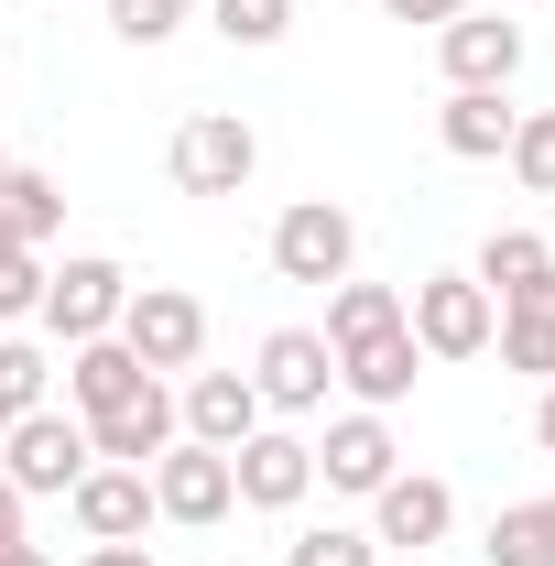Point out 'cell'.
I'll list each match as a JSON object with an SVG mask.
<instances>
[{
  "mask_svg": "<svg viewBox=\"0 0 555 566\" xmlns=\"http://www.w3.org/2000/svg\"><path fill=\"white\" fill-rule=\"evenodd\" d=\"M164 175H175V197H240V186L262 175V132H251L240 109H186Z\"/></svg>",
  "mask_w": 555,
  "mask_h": 566,
  "instance_id": "cell-1",
  "label": "cell"
},
{
  "mask_svg": "<svg viewBox=\"0 0 555 566\" xmlns=\"http://www.w3.org/2000/svg\"><path fill=\"white\" fill-rule=\"evenodd\" d=\"M109 338H121L153 381H164V370H197V349H208V305H197L186 283H132V305H121Z\"/></svg>",
  "mask_w": 555,
  "mask_h": 566,
  "instance_id": "cell-2",
  "label": "cell"
},
{
  "mask_svg": "<svg viewBox=\"0 0 555 566\" xmlns=\"http://www.w3.org/2000/svg\"><path fill=\"white\" fill-rule=\"evenodd\" d=\"M87 469H98V447H87V424H76V415H55V403H33V415H22L11 436H0V480H11L22 501L76 491Z\"/></svg>",
  "mask_w": 555,
  "mask_h": 566,
  "instance_id": "cell-3",
  "label": "cell"
},
{
  "mask_svg": "<svg viewBox=\"0 0 555 566\" xmlns=\"http://www.w3.org/2000/svg\"><path fill=\"white\" fill-rule=\"evenodd\" d=\"M490 327H501V305H490L469 273H425L415 294H404V338H415L425 359H480Z\"/></svg>",
  "mask_w": 555,
  "mask_h": 566,
  "instance_id": "cell-4",
  "label": "cell"
},
{
  "mask_svg": "<svg viewBox=\"0 0 555 566\" xmlns=\"http://www.w3.org/2000/svg\"><path fill=\"white\" fill-rule=\"evenodd\" d=\"M273 273L283 283H348L359 273V218L338 197H294L273 218Z\"/></svg>",
  "mask_w": 555,
  "mask_h": 566,
  "instance_id": "cell-5",
  "label": "cell"
},
{
  "mask_svg": "<svg viewBox=\"0 0 555 566\" xmlns=\"http://www.w3.org/2000/svg\"><path fill=\"white\" fill-rule=\"evenodd\" d=\"M142 480H153V523H186V534H208V523H229V512H240L229 458H218V447H197V436H175Z\"/></svg>",
  "mask_w": 555,
  "mask_h": 566,
  "instance_id": "cell-6",
  "label": "cell"
},
{
  "mask_svg": "<svg viewBox=\"0 0 555 566\" xmlns=\"http://www.w3.org/2000/svg\"><path fill=\"white\" fill-rule=\"evenodd\" d=\"M121 305H132V273H121L109 251H76L66 273H44V305H33V316L76 349V338H109V327H121Z\"/></svg>",
  "mask_w": 555,
  "mask_h": 566,
  "instance_id": "cell-7",
  "label": "cell"
},
{
  "mask_svg": "<svg viewBox=\"0 0 555 566\" xmlns=\"http://www.w3.org/2000/svg\"><path fill=\"white\" fill-rule=\"evenodd\" d=\"M251 392H262V415H316L338 392V349L316 327H273L262 359H251Z\"/></svg>",
  "mask_w": 555,
  "mask_h": 566,
  "instance_id": "cell-8",
  "label": "cell"
},
{
  "mask_svg": "<svg viewBox=\"0 0 555 566\" xmlns=\"http://www.w3.org/2000/svg\"><path fill=\"white\" fill-rule=\"evenodd\" d=\"M229 491L251 501V512H294V501L316 491V447H305V436H283V424L240 436V447H229Z\"/></svg>",
  "mask_w": 555,
  "mask_h": 566,
  "instance_id": "cell-9",
  "label": "cell"
},
{
  "mask_svg": "<svg viewBox=\"0 0 555 566\" xmlns=\"http://www.w3.org/2000/svg\"><path fill=\"white\" fill-rule=\"evenodd\" d=\"M447 534H458V491H447V480L392 469V480L370 491V545H404V556H425V545H447Z\"/></svg>",
  "mask_w": 555,
  "mask_h": 566,
  "instance_id": "cell-10",
  "label": "cell"
},
{
  "mask_svg": "<svg viewBox=\"0 0 555 566\" xmlns=\"http://www.w3.org/2000/svg\"><path fill=\"white\" fill-rule=\"evenodd\" d=\"M436 66H447V87H512L523 76V22H501V11L436 22Z\"/></svg>",
  "mask_w": 555,
  "mask_h": 566,
  "instance_id": "cell-11",
  "label": "cell"
},
{
  "mask_svg": "<svg viewBox=\"0 0 555 566\" xmlns=\"http://www.w3.org/2000/svg\"><path fill=\"white\" fill-rule=\"evenodd\" d=\"M66 512H76V534H87V545H142V534H153V480L98 458V469L66 491Z\"/></svg>",
  "mask_w": 555,
  "mask_h": 566,
  "instance_id": "cell-12",
  "label": "cell"
},
{
  "mask_svg": "<svg viewBox=\"0 0 555 566\" xmlns=\"http://www.w3.org/2000/svg\"><path fill=\"white\" fill-rule=\"evenodd\" d=\"M392 469H404V447H392V424H381V415H338L327 436H316V480L348 491V501H370Z\"/></svg>",
  "mask_w": 555,
  "mask_h": 566,
  "instance_id": "cell-13",
  "label": "cell"
},
{
  "mask_svg": "<svg viewBox=\"0 0 555 566\" xmlns=\"http://www.w3.org/2000/svg\"><path fill=\"white\" fill-rule=\"evenodd\" d=\"M175 436H186V415H175V392H164V381H142L121 415H98V424H87V447H98L109 469H153Z\"/></svg>",
  "mask_w": 555,
  "mask_h": 566,
  "instance_id": "cell-14",
  "label": "cell"
},
{
  "mask_svg": "<svg viewBox=\"0 0 555 566\" xmlns=\"http://www.w3.org/2000/svg\"><path fill=\"white\" fill-rule=\"evenodd\" d=\"M490 349H501V370H523V381H555V262L523 283V294H501Z\"/></svg>",
  "mask_w": 555,
  "mask_h": 566,
  "instance_id": "cell-15",
  "label": "cell"
},
{
  "mask_svg": "<svg viewBox=\"0 0 555 566\" xmlns=\"http://www.w3.org/2000/svg\"><path fill=\"white\" fill-rule=\"evenodd\" d=\"M338 381L359 392V415H392V403L425 381V349L404 338V327H381V338H348V349H338Z\"/></svg>",
  "mask_w": 555,
  "mask_h": 566,
  "instance_id": "cell-16",
  "label": "cell"
},
{
  "mask_svg": "<svg viewBox=\"0 0 555 566\" xmlns=\"http://www.w3.org/2000/svg\"><path fill=\"white\" fill-rule=\"evenodd\" d=\"M175 415H186V436H197V447H218V458H229L240 436H262V392H251V370H197Z\"/></svg>",
  "mask_w": 555,
  "mask_h": 566,
  "instance_id": "cell-17",
  "label": "cell"
},
{
  "mask_svg": "<svg viewBox=\"0 0 555 566\" xmlns=\"http://www.w3.org/2000/svg\"><path fill=\"white\" fill-rule=\"evenodd\" d=\"M142 381H153V370H142L121 338H76V349H66V415H76V424H98V415H121Z\"/></svg>",
  "mask_w": 555,
  "mask_h": 566,
  "instance_id": "cell-18",
  "label": "cell"
},
{
  "mask_svg": "<svg viewBox=\"0 0 555 566\" xmlns=\"http://www.w3.org/2000/svg\"><path fill=\"white\" fill-rule=\"evenodd\" d=\"M512 120H523V109H512L501 87H447V109H436V142H447L458 164H501V153H512Z\"/></svg>",
  "mask_w": 555,
  "mask_h": 566,
  "instance_id": "cell-19",
  "label": "cell"
},
{
  "mask_svg": "<svg viewBox=\"0 0 555 566\" xmlns=\"http://www.w3.org/2000/svg\"><path fill=\"white\" fill-rule=\"evenodd\" d=\"M480 556L490 566H555V491L545 501H501L490 534H480Z\"/></svg>",
  "mask_w": 555,
  "mask_h": 566,
  "instance_id": "cell-20",
  "label": "cell"
},
{
  "mask_svg": "<svg viewBox=\"0 0 555 566\" xmlns=\"http://www.w3.org/2000/svg\"><path fill=\"white\" fill-rule=\"evenodd\" d=\"M381 327H404V294H392V283H327V327H316V338H327V349H348V338H381Z\"/></svg>",
  "mask_w": 555,
  "mask_h": 566,
  "instance_id": "cell-21",
  "label": "cell"
},
{
  "mask_svg": "<svg viewBox=\"0 0 555 566\" xmlns=\"http://www.w3.org/2000/svg\"><path fill=\"white\" fill-rule=\"evenodd\" d=\"M545 262H555V251L534 240V229H490V240H480V262H469V283H480L490 305H501V294H523V283L545 273Z\"/></svg>",
  "mask_w": 555,
  "mask_h": 566,
  "instance_id": "cell-22",
  "label": "cell"
},
{
  "mask_svg": "<svg viewBox=\"0 0 555 566\" xmlns=\"http://www.w3.org/2000/svg\"><path fill=\"white\" fill-rule=\"evenodd\" d=\"M197 11L218 22L229 55H273L283 33H294V0H197Z\"/></svg>",
  "mask_w": 555,
  "mask_h": 566,
  "instance_id": "cell-23",
  "label": "cell"
},
{
  "mask_svg": "<svg viewBox=\"0 0 555 566\" xmlns=\"http://www.w3.org/2000/svg\"><path fill=\"white\" fill-rule=\"evenodd\" d=\"M0 218H11V240H55V218H66V186L55 175H33V164H11V186H0Z\"/></svg>",
  "mask_w": 555,
  "mask_h": 566,
  "instance_id": "cell-24",
  "label": "cell"
},
{
  "mask_svg": "<svg viewBox=\"0 0 555 566\" xmlns=\"http://www.w3.org/2000/svg\"><path fill=\"white\" fill-rule=\"evenodd\" d=\"M283 566H381V545H370L359 523H305V534L283 545Z\"/></svg>",
  "mask_w": 555,
  "mask_h": 566,
  "instance_id": "cell-25",
  "label": "cell"
},
{
  "mask_svg": "<svg viewBox=\"0 0 555 566\" xmlns=\"http://www.w3.org/2000/svg\"><path fill=\"white\" fill-rule=\"evenodd\" d=\"M44 381H55V359L33 349V338H0V415L22 424L33 403H44Z\"/></svg>",
  "mask_w": 555,
  "mask_h": 566,
  "instance_id": "cell-26",
  "label": "cell"
},
{
  "mask_svg": "<svg viewBox=\"0 0 555 566\" xmlns=\"http://www.w3.org/2000/svg\"><path fill=\"white\" fill-rule=\"evenodd\" d=\"M501 164H512V175H523L534 197H555V109H523V120H512V153H501Z\"/></svg>",
  "mask_w": 555,
  "mask_h": 566,
  "instance_id": "cell-27",
  "label": "cell"
},
{
  "mask_svg": "<svg viewBox=\"0 0 555 566\" xmlns=\"http://www.w3.org/2000/svg\"><path fill=\"white\" fill-rule=\"evenodd\" d=\"M175 22H186V0H109V33L142 44V55H153V44H175Z\"/></svg>",
  "mask_w": 555,
  "mask_h": 566,
  "instance_id": "cell-28",
  "label": "cell"
},
{
  "mask_svg": "<svg viewBox=\"0 0 555 566\" xmlns=\"http://www.w3.org/2000/svg\"><path fill=\"white\" fill-rule=\"evenodd\" d=\"M44 273H55L44 251H0V327H22V316L44 305Z\"/></svg>",
  "mask_w": 555,
  "mask_h": 566,
  "instance_id": "cell-29",
  "label": "cell"
},
{
  "mask_svg": "<svg viewBox=\"0 0 555 566\" xmlns=\"http://www.w3.org/2000/svg\"><path fill=\"white\" fill-rule=\"evenodd\" d=\"M381 11H392V22H458L469 0H381Z\"/></svg>",
  "mask_w": 555,
  "mask_h": 566,
  "instance_id": "cell-30",
  "label": "cell"
},
{
  "mask_svg": "<svg viewBox=\"0 0 555 566\" xmlns=\"http://www.w3.org/2000/svg\"><path fill=\"white\" fill-rule=\"evenodd\" d=\"M0 545H22V491L0 480Z\"/></svg>",
  "mask_w": 555,
  "mask_h": 566,
  "instance_id": "cell-31",
  "label": "cell"
},
{
  "mask_svg": "<svg viewBox=\"0 0 555 566\" xmlns=\"http://www.w3.org/2000/svg\"><path fill=\"white\" fill-rule=\"evenodd\" d=\"M87 566H153L142 545H87Z\"/></svg>",
  "mask_w": 555,
  "mask_h": 566,
  "instance_id": "cell-32",
  "label": "cell"
},
{
  "mask_svg": "<svg viewBox=\"0 0 555 566\" xmlns=\"http://www.w3.org/2000/svg\"><path fill=\"white\" fill-rule=\"evenodd\" d=\"M534 447L555 458V381H545V403H534Z\"/></svg>",
  "mask_w": 555,
  "mask_h": 566,
  "instance_id": "cell-33",
  "label": "cell"
},
{
  "mask_svg": "<svg viewBox=\"0 0 555 566\" xmlns=\"http://www.w3.org/2000/svg\"><path fill=\"white\" fill-rule=\"evenodd\" d=\"M0 566H55V556H44V545H33V534H22V545H0Z\"/></svg>",
  "mask_w": 555,
  "mask_h": 566,
  "instance_id": "cell-34",
  "label": "cell"
},
{
  "mask_svg": "<svg viewBox=\"0 0 555 566\" xmlns=\"http://www.w3.org/2000/svg\"><path fill=\"white\" fill-rule=\"evenodd\" d=\"M0 186H11V153H0Z\"/></svg>",
  "mask_w": 555,
  "mask_h": 566,
  "instance_id": "cell-35",
  "label": "cell"
},
{
  "mask_svg": "<svg viewBox=\"0 0 555 566\" xmlns=\"http://www.w3.org/2000/svg\"><path fill=\"white\" fill-rule=\"evenodd\" d=\"M0 436H11V415H0Z\"/></svg>",
  "mask_w": 555,
  "mask_h": 566,
  "instance_id": "cell-36",
  "label": "cell"
},
{
  "mask_svg": "<svg viewBox=\"0 0 555 566\" xmlns=\"http://www.w3.org/2000/svg\"><path fill=\"white\" fill-rule=\"evenodd\" d=\"M186 11H197V0H186Z\"/></svg>",
  "mask_w": 555,
  "mask_h": 566,
  "instance_id": "cell-37",
  "label": "cell"
}]
</instances>
